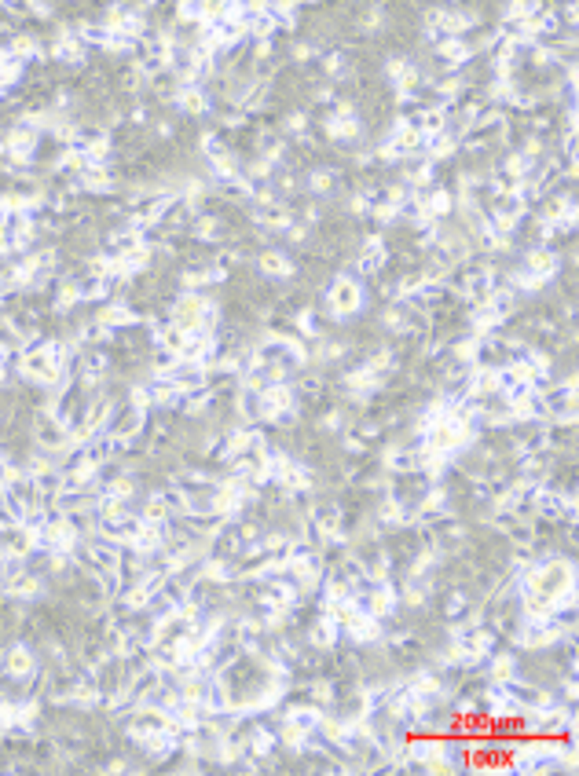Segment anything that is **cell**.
<instances>
[{
  "label": "cell",
  "mask_w": 579,
  "mask_h": 776,
  "mask_svg": "<svg viewBox=\"0 0 579 776\" xmlns=\"http://www.w3.org/2000/svg\"><path fill=\"white\" fill-rule=\"evenodd\" d=\"M11 671H18V674H23V671H30V656H26L23 649H18V652L11 656Z\"/></svg>",
  "instance_id": "obj_1"
}]
</instances>
